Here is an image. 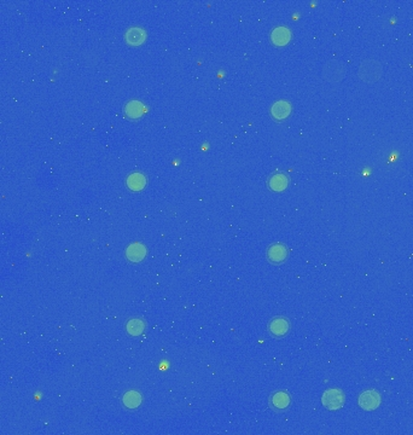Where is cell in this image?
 <instances>
[{
	"instance_id": "1",
	"label": "cell",
	"mask_w": 413,
	"mask_h": 435,
	"mask_svg": "<svg viewBox=\"0 0 413 435\" xmlns=\"http://www.w3.org/2000/svg\"><path fill=\"white\" fill-rule=\"evenodd\" d=\"M382 74H383V67L377 59L367 58L361 61L360 64H359L358 75L360 80L366 82V84L377 82L381 79Z\"/></svg>"
},
{
	"instance_id": "2",
	"label": "cell",
	"mask_w": 413,
	"mask_h": 435,
	"mask_svg": "<svg viewBox=\"0 0 413 435\" xmlns=\"http://www.w3.org/2000/svg\"><path fill=\"white\" fill-rule=\"evenodd\" d=\"M346 75V67L338 61H329L322 67V78L330 84H337L343 80Z\"/></svg>"
},
{
	"instance_id": "3",
	"label": "cell",
	"mask_w": 413,
	"mask_h": 435,
	"mask_svg": "<svg viewBox=\"0 0 413 435\" xmlns=\"http://www.w3.org/2000/svg\"><path fill=\"white\" fill-rule=\"evenodd\" d=\"M344 402H346L344 393L341 391V389H337V388L327 389L326 392H324V394H322L321 397L322 405L330 411L339 410V409L344 405Z\"/></svg>"
},
{
	"instance_id": "4",
	"label": "cell",
	"mask_w": 413,
	"mask_h": 435,
	"mask_svg": "<svg viewBox=\"0 0 413 435\" xmlns=\"http://www.w3.org/2000/svg\"><path fill=\"white\" fill-rule=\"evenodd\" d=\"M381 395L376 391H365L359 397V406L365 411H373L381 405Z\"/></svg>"
},
{
	"instance_id": "5",
	"label": "cell",
	"mask_w": 413,
	"mask_h": 435,
	"mask_svg": "<svg viewBox=\"0 0 413 435\" xmlns=\"http://www.w3.org/2000/svg\"><path fill=\"white\" fill-rule=\"evenodd\" d=\"M290 323L287 318L284 317H277L271 320L270 325H268V330L271 334L276 337H281L287 335L289 332Z\"/></svg>"
},
{
	"instance_id": "6",
	"label": "cell",
	"mask_w": 413,
	"mask_h": 435,
	"mask_svg": "<svg viewBox=\"0 0 413 435\" xmlns=\"http://www.w3.org/2000/svg\"><path fill=\"white\" fill-rule=\"evenodd\" d=\"M288 257V250L283 244H272L267 250V258L272 264H281Z\"/></svg>"
},
{
	"instance_id": "7",
	"label": "cell",
	"mask_w": 413,
	"mask_h": 435,
	"mask_svg": "<svg viewBox=\"0 0 413 435\" xmlns=\"http://www.w3.org/2000/svg\"><path fill=\"white\" fill-rule=\"evenodd\" d=\"M291 39V32L287 27H277L271 34V40L277 46H284Z\"/></svg>"
},
{
	"instance_id": "8",
	"label": "cell",
	"mask_w": 413,
	"mask_h": 435,
	"mask_svg": "<svg viewBox=\"0 0 413 435\" xmlns=\"http://www.w3.org/2000/svg\"><path fill=\"white\" fill-rule=\"evenodd\" d=\"M291 107L287 101H278L276 102L271 108V114L277 120H284L290 115Z\"/></svg>"
},
{
	"instance_id": "9",
	"label": "cell",
	"mask_w": 413,
	"mask_h": 435,
	"mask_svg": "<svg viewBox=\"0 0 413 435\" xmlns=\"http://www.w3.org/2000/svg\"><path fill=\"white\" fill-rule=\"evenodd\" d=\"M146 255V248L141 243H133L126 250V257L133 263H139Z\"/></svg>"
},
{
	"instance_id": "10",
	"label": "cell",
	"mask_w": 413,
	"mask_h": 435,
	"mask_svg": "<svg viewBox=\"0 0 413 435\" xmlns=\"http://www.w3.org/2000/svg\"><path fill=\"white\" fill-rule=\"evenodd\" d=\"M126 41L131 45H140L141 42L145 40L146 33L143 28L140 27H133L129 28L124 34Z\"/></svg>"
},
{
	"instance_id": "11",
	"label": "cell",
	"mask_w": 413,
	"mask_h": 435,
	"mask_svg": "<svg viewBox=\"0 0 413 435\" xmlns=\"http://www.w3.org/2000/svg\"><path fill=\"white\" fill-rule=\"evenodd\" d=\"M268 185L273 191H283L289 185V179L285 174L278 173V174H274L272 178L268 181Z\"/></svg>"
},
{
	"instance_id": "12",
	"label": "cell",
	"mask_w": 413,
	"mask_h": 435,
	"mask_svg": "<svg viewBox=\"0 0 413 435\" xmlns=\"http://www.w3.org/2000/svg\"><path fill=\"white\" fill-rule=\"evenodd\" d=\"M146 184V178L141 173H133L127 178V186L133 191H139L143 190Z\"/></svg>"
},
{
	"instance_id": "13",
	"label": "cell",
	"mask_w": 413,
	"mask_h": 435,
	"mask_svg": "<svg viewBox=\"0 0 413 435\" xmlns=\"http://www.w3.org/2000/svg\"><path fill=\"white\" fill-rule=\"evenodd\" d=\"M271 403H272V405L276 409H279V410H284V409H287L288 406H289L290 397H289V394L287 393V392H278V393H276L273 395Z\"/></svg>"
},
{
	"instance_id": "14",
	"label": "cell",
	"mask_w": 413,
	"mask_h": 435,
	"mask_svg": "<svg viewBox=\"0 0 413 435\" xmlns=\"http://www.w3.org/2000/svg\"><path fill=\"white\" fill-rule=\"evenodd\" d=\"M122 402H123V405L126 406L127 409H135L141 404V395L138 393V392H134V391L127 392V393L123 395Z\"/></svg>"
},
{
	"instance_id": "15",
	"label": "cell",
	"mask_w": 413,
	"mask_h": 435,
	"mask_svg": "<svg viewBox=\"0 0 413 435\" xmlns=\"http://www.w3.org/2000/svg\"><path fill=\"white\" fill-rule=\"evenodd\" d=\"M124 112H126V114L129 116V118L138 119V118H140L141 115H143L144 105L138 101H132V102H129V103L126 104Z\"/></svg>"
},
{
	"instance_id": "16",
	"label": "cell",
	"mask_w": 413,
	"mask_h": 435,
	"mask_svg": "<svg viewBox=\"0 0 413 435\" xmlns=\"http://www.w3.org/2000/svg\"><path fill=\"white\" fill-rule=\"evenodd\" d=\"M144 329H145V324L141 319H131L128 323H127V331H128V334L133 335V336H137V335H140L141 332L144 331Z\"/></svg>"
}]
</instances>
